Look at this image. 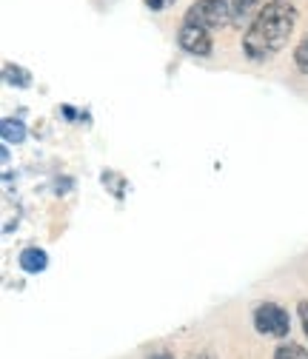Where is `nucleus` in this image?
I'll return each instance as SVG.
<instances>
[{"label": "nucleus", "instance_id": "obj_13", "mask_svg": "<svg viewBox=\"0 0 308 359\" xmlns=\"http://www.w3.org/2000/svg\"><path fill=\"white\" fill-rule=\"evenodd\" d=\"M189 359H217V356H214V351H197V353H192Z\"/></svg>", "mask_w": 308, "mask_h": 359}, {"label": "nucleus", "instance_id": "obj_14", "mask_svg": "<svg viewBox=\"0 0 308 359\" xmlns=\"http://www.w3.org/2000/svg\"><path fill=\"white\" fill-rule=\"evenodd\" d=\"M146 359H174V356H171L168 351H154V353H149Z\"/></svg>", "mask_w": 308, "mask_h": 359}, {"label": "nucleus", "instance_id": "obj_10", "mask_svg": "<svg viewBox=\"0 0 308 359\" xmlns=\"http://www.w3.org/2000/svg\"><path fill=\"white\" fill-rule=\"evenodd\" d=\"M294 66H297L302 74H308V34L294 46Z\"/></svg>", "mask_w": 308, "mask_h": 359}, {"label": "nucleus", "instance_id": "obj_3", "mask_svg": "<svg viewBox=\"0 0 308 359\" xmlns=\"http://www.w3.org/2000/svg\"><path fill=\"white\" fill-rule=\"evenodd\" d=\"M254 328L266 337H277V339H286L288 331H291V323H288V313L274 305V302H262L257 305L254 311Z\"/></svg>", "mask_w": 308, "mask_h": 359}, {"label": "nucleus", "instance_id": "obj_4", "mask_svg": "<svg viewBox=\"0 0 308 359\" xmlns=\"http://www.w3.org/2000/svg\"><path fill=\"white\" fill-rule=\"evenodd\" d=\"M178 46L186 52V55H194V57H208L211 55V32L197 26V23H186L178 29Z\"/></svg>", "mask_w": 308, "mask_h": 359}, {"label": "nucleus", "instance_id": "obj_6", "mask_svg": "<svg viewBox=\"0 0 308 359\" xmlns=\"http://www.w3.org/2000/svg\"><path fill=\"white\" fill-rule=\"evenodd\" d=\"M0 131H4V140H6V143H23V140H26V126H23L20 120L6 117L4 126H0Z\"/></svg>", "mask_w": 308, "mask_h": 359}, {"label": "nucleus", "instance_id": "obj_11", "mask_svg": "<svg viewBox=\"0 0 308 359\" xmlns=\"http://www.w3.org/2000/svg\"><path fill=\"white\" fill-rule=\"evenodd\" d=\"M297 313H300L302 331H305V337H308V299H300V302H297Z\"/></svg>", "mask_w": 308, "mask_h": 359}, {"label": "nucleus", "instance_id": "obj_9", "mask_svg": "<svg viewBox=\"0 0 308 359\" xmlns=\"http://www.w3.org/2000/svg\"><path fill=\"white\" fill-rule=\"evenodd\" d=\"M274 359H308V351L297 342H283V345H277Z\"/></svg>", "mask_w": 308, "mask_h": 359}, {"label": "nucleus", "instance_id": "obj_12", "mask_svg": "<svg viewBox=\"0 0 308 359\" xmlns=\"http://www.w3.org/2000/svg\"><path fill=\"white\" fill-rule=\"evenodd\" d=\"M174 0H146V6L149 9H154V12H160V9H166V6H171Z\"/></svg>", "mask_w": 308, "mask_h": 359}, {"label": "nucleus", "instance_id": "obj_2", "mask_svg": "<svg viewBox=\"0 0 308 359\" xmlns=\"http://www.w3.org/2000/svg\"><path fill=\"white\" fill-rule=\"evenodd\" d=\"M234 18L232 12V0H194V4L186 9V23H197L203 29H223L229 26Z\"/></svg>", "mask_w": 308, "mask_h": 359}, {"label": "nucleus", "instance_id": "obj_1", "mask_svg": "<svg viewBox=\"0 0 308 359\" xmlns=\"http://www.w3.org/2000/svg\"><path fill=\"white\" fill-rule=\"evenodd\" d=\"M294 26H297V9L288 0H272V4H266L257 12V18L251 20L243 37L246 57L254 63L272 60L277 52L286 49V43L294 34Z\"/></svg>", "mask_w": 308, "mask_h": 359}, {"label": "nucleus", "instance_id": "obj_7", "mask_svg": "<svg viewBox=\"0 0 308 359\" xmlns=\"http://www.w3.org/2000/svg\"><path fill=\"white\" fill-rule=\"evenodd\" d=\"M266 4H272V0H232V12H234L237 20H243V18H248L254 9L260 12Z\"/></svg>", "mask_w": 308, "mask_h": 359}, {"label": "nucleus", "instance_id": "obj_8", "mask_svg": "<svg viewBox=\"0 0 308 359\" xmlns=\"http://www.w3.org/2000/svg\"><path fill=\"white\" fill-rule=\"evenodd\" d=\"M4 80H6L9 86H18V88H26V86L32 83L29 72H23V69L15 66V63H6V66H4Z\"/></svg>", "mask_w": 308, "mask_h": 359}, {"label": "nucleus", "instance_id": "obj_5", "mask_svg": "<svg viewBox=\"0 0 308 359\" xmlns=\"http://www.w3.org/2000/svg\"><path fill=\"white\" fill-rule=\"evenodd\" d=\"M46 265H49V257H46V251H43V248L29 245V248L20 251V268H23L26 274H40V271H46Z\"/></svg>", "mask_w": 308, "mask_h": 359}]
</instances>
